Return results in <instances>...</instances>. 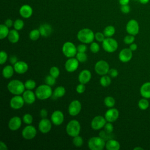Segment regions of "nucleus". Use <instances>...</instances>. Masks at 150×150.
<instances>
[{"label":"nucleus","instance_id":"1","mask_svg":"<svg viewBox=\"0 0 150 150\" xmlns=\"http://www.w3.org/2000/svg\"><path fill=\"white\" fill-rule=\"evenodd\" d=\"M77 38L83 43H91L95 39V34L90 29L83 28L78 32Z\"/></svg>","mask_w":150,"mask_h":150},{"label":"nucleus","instance_id":"2","mask_svg":"<svg viewBox=\"0 0 150 150\" xmlns=\"http://www.w3.org/2000/svg\"><path fill=\"white\" fill-rule=\"evenodd\" d=\"M7 88L13 95H21L25 91V87L23 82L18 79H15L8 83Z\"/></svg>","mask_w":150,"mask_h":150},{"label":"nucleus","instance_id":"3","mask_svg":"<svg viewBox=\"0 0 150 150\" xmlns=\"http://www.w3.org/2000/svg\"><path fill=\"white\" fill-rule=\"evenodd\" d=\"M36 97L40 100H45L50 98L52 94V90L51 86L45 84L39 86L35 91Z\"/></svg>","mask_w":150,"mask_h":150},{"label":"nucleus","instance_id":"4","mask_svg":"<svg viewBox=\"0 0 150 150\" xmlns=\"http://www.w3.org/2000/svg\"><path fill=\"white\" fill-rule=\"evenodd\" d=\"M81 130V125L80 122L76 120H70L67 124L66 131L67 134L71 137H74L79 135Z\"/></svg>","mask_w":150,"mask_h":150},{"label":"nucleus","instance_id":"5","mask_svg":"<svg viewBox=\"0 0 150 150\" xmlns=\"http://www.w3.org/2000/svg\"><path fill=\"white\" fill-rule=\"evenodd\" d=\"M87 145L91 150H103L105 146V141L100 136L93 137L89 139Z\"/></svg>","mask_w":150,"mask_h":150},{"label":"nucleus","instance_id":"6","mask_svg":"<svg viewBox=\"0 0 150 150\" xmlns=\"http://www.w3.org/2000/svg\"><path fill=\"white\" fill-rule=\"evenodd\" d=\"M103 49L108 53H113L118 49V44L117 41L111 37L106 38L102 42Z\"/></svg>","mask_w":150,"mask_h":150},{"label":"nucleus","instance_id":"7","mask_svg":"<svg viewBox=\"0 0 150 150\" xmlns=\"http://www.w3.org/2000/svg\"><path fill=\"white\" fill-rule=\"evenodd\" d=\"M62 52L66 57L68 58L73 57L77 53V47L73 43L71 42H66L62 46Z\"/></svg>","mask_w":150,"mask_h":150},{"label":"nucleus","instance_id":"8","mask_svg":"<svg viewBox=\"0 0 150 150\" xmlns=\"http://www.w3.org/2000/svg\"><path fill=\"white\" fill-rule=\"evenodd\" d=\"M94 70L96 73L100 76L105 75L108 73L110 66L106 61L104 60H100L96 63L94 66Z\"/></svg>","mask_w":150,"mask_h":150},{"label":"nucleus","instance_id":"9","mask_svg":"<svg viewBox=\"0 0 150 150\" xmlns=\"http://www.w3.org/2000/svg\"><path fill=\"white\" fill-rule=\"evenodd\" d=\"M107 122V121L104 117L101 115H97L91 120V127L94 130H98L104 128Z\"/></svg>","mask_w":150,"mask_h":150},{"label":"nucleus","instance_id":"10","mask_svg":"<svg viewBox=\"0 0 150 150\" xmlns=\"http://www.w3.org/2000/svg\"><path fill=\"white\" fill-rule=\"evenodd\" d=\"M139 30V23L135 19L129 20L126 25V31L127 32L134 36L137 35Z\"/></svg>","mask_w":150,"mask_h":150},{"label":"nucleus","instance_id":"11","mask_svg":"<svg viewBox=\"0 0 150 150\" xmlns=\"http://www.w3.org/2000/svg\"><path fill=\"white\" fill-rule=\"evenodd\" d=\"M37 131L36 128L31 125H28L22 131V136L26 139H32L36 135Z\"/></svg>","mask_w":150,"mask_h":150},{"label":"nucleus","instance_id":"12","mask_svg":"<svg viewBox=\"0 0 150 150\" xmlns=\"http://www.w3.org/2000/svg\"><path fill=\"white\" fill-rule=\"evenodd\" d=\"M81 110V103L77 100H75L72 101L68 107L69 114L71 116H76L78 115Z\"/></svg>","mask_w":150,"mask_h":150},{"label":"nucleus","instance_id":"13","mask_svg":"<svg viewBox=\"0 0 150 150\" xmlns=\"http://www.w3.org/2000/svg\"><path fill=\"white\" fill-rule=\"evenodd\" d=\"M25 103L22 96H21L20 95H15L10 100L9 104L12 109L19 110L23 106Z\"/></svg>","mask_w":150,"mask_h":150},{"label":"nucleus","instance_id":"14","mask_svg":"<svg viewBox=\"0 0 150 150\" xmlns=\"http://www.w3.org/2000/svg\"><path fill=\"white\" fill-rule=\"evenodd\" d=\"M79 62L75 57H70L67 60L64 64V67L67 71L72 73L75 71L79 67Z\"/></svg>","mask_w":150,"mask_h":150},{"label":"nucleus","instance_id":"15","mask_svg":"<svg viewBox=\"0 0 150 150\" xmlns=\"http://www.w3.org/2000/svg\"><path fill=\"white\" fill-rule=\"evenodd\" d=\"M51 122L46 118H42L38 124V128L40 132L43 134H47L50 132L52 129Z\"/></svg>","mask_w":150,"mask_h":150},{"label":"nucleus","instance_id":"16","mask_svg":"<svg viewBox=\"0 0 150 150\" xmlns=\"http://www.w3.org/2000/svg\"><path fill=\"white\" fill-rule=\"evenodd\" d=\"M119 117V111L114 108H110L107 110L105 113L104 117L107 122H113L115 121Z\"/></svg>","mask_w":150,"mask_h":150},{"label":"nucleus","instance_id":"17","mask_svg":"<svg viewBox=\"0 0 150 150\" xmlns=\"http://www.w3.org/2000/svg\"><path fill=\"white\" fill-rule=\"evenodd\" d=\"M50 120L55 125H60L64 121V114L60 110H55L51 115Z\"/></svg>","mask_w":150,"mask_h":150},{"label":"nucleus","instance_id":"18","mask_svg":"<svg viewBox=\"0 0 150 150\" xmlns=\"http://www.w3.org/2000/svg\"><path fill=\"white\" fill-rule=\"evenodd\" d=\"M132 57V51L129 48L122 49L118 54V58L121 62L127 63L131 60Z\"/></svg>","mask_w":150,"mask_h":150},{"label":"nucleus","instance_id":"19","mask_svg":"<svg viewBox=\"0 0 150 150\" xmlns=\"http://www.w3.org/2000/svg\"><path fill=\"white\" fill-rule=\"evenodd\" d=\"M22 125V120L20 117L18 116H14L12 117L8 122V128L11 131H16Z\"/></svg>","mask_w":150,"mask_h":150},{"label":"nucleus","instance_id":"20","mask_svg":"<svg viewBox=\"0 0 150 150\" xmlns=\"http://www.w3.org/2000/svg\"><path fill=\"white\" fill-rule=\"evenodd\" d=\"M15 71L18 74H24L28 70V64L23 61H18L13 64Z\"/></svg>","mask_w":150,"mask_h":150},{"label":"nucleus","instance_id":"21","mask_svg":"<svg viewBox=\"0 0 150 150\" xmlns=\"http://www.w3.org/2000/svg\"><path fill=\"white\" fill-rule=\"evenodd\" d=\"M19 14L20 15L25 19L29 18L33 14V9L32 8L27 4L23 5L19 8Z\"/></svg>","mask_w":150,"mask_h":150},{"label":"nucleus","instance_id":"22","mask_svg":"<svg viewBox=\"0 0 150 150\" xmlns=\"http://www.w3.org/2000/svg\"><path fill=\"white\" fill-rule=\"evenodd\" d=\"M91 78V73L90 71L87 69H84L81 70L78 76V80L80 83L86 84L90 81Z\"/></svg>","mask_w":150,"mask_h":150},{"label":"nucleus","instance_id":"23","mask_svg":"<svg viewBox=\"0 0 150 150\" xmlns=\"http://www.w3.org/2000/svg\"><path fill=\"white\" fill-rule=\"evenodd\" d=\"M22 97L25 103L28 104H32L34 103L36 97L35 93H34L31 90H25L22 94Z\"/></svg>","mask_w":150,"mask_h":150},{"label":"nucleus","instance_id":"24","mask_svg":"<svg viewBox=\"0 0 150 150\" xmlns=\"http://www.w3.org/2000/svg\"><path fill=\"white\" fill-rule=\"evenodd\" d=\"M40 35L43 37H47L52 32V28L49 23H43L39 28Z\"/></svg>","mask_w":150,"mask_h":150},{"label":"nucleus","instance_id":"25","mask_svg":"<svg viewBox=\"0 0 150 150\" xmlns=\"http://www.w3.org/2000/svg\"><path fill=\"white\" fill-rule=\"evenodd\" d=\"M140 94L143 98H150V82H146L141 86Z\"/></svg>","mask_w":150,"mask_h":150},{"label":"nucleus","instance_id":"26","mask_svg":"<svg viewBox=\"0 0 150 150\" xmlns=\"http://www.w3.org/2000/svg\"><path fill=\"white\" fill-rule=\"evenodd\" d=\"M105 148L107 150H119L120 144L117 141L112 138L105 142Z\"/></svg>","mask_w":150,"mask_h":150},{"label":"nucleus","instance_id":"27","mask_svg":"<svg viewBox=\"0 0 150 150\" xmlns=\"http://www.w3.org/2000/svg\"><path fill=\"white\" fill-rule=\"evenodd\" d=\"M18 30L16 29H12L9 30L8 36V40L12 43H17L19 40V34L18 32Z\"/></svg>","mask_w":150,"mask_h":150},{"label":"nucleus","instance_id":"28","mask_svg":"<svg viewBox=\"0 0 150 150\" xmlns=\"http://www.w3.org/2000/svg\"><path fill=\"white\" fill-rule=\"evenodd\" d=\"M14 71L15 70L13 66L11 65H6L2 69V76L5 79H9L13 76Z\"/></svg>","mask_w":150,"mask_h":150},{"label":"nucleus","instance_id":"29","mask_svg":"<svg viewBox=\"0 0 150 150\" xmlns=\"http://www.w3.org/2000/svg\"><path fill=\"white\" fill-rule=\"evenodd\" d=\"M66 93V89L63 86H58L57 87L52 94L53 97L54 98H57L63 97Z\"/></svg>","mask_w":150,"mask_h":150},{"label":"nucleus","instance_id":"30","mask_svg":"<svg viewBox=\"0 0 150 150\" xmlns=\"http://www.w3.org/2000/svg\"><path fill=\"white\" fill-rule=\"evenodd\" d=\"M115 32V28L112 25H108L106 26L103 30V33L106 38L112 36Z\"/></svg>","mask_w":150,"mask_h":150},{"label":"nucleus","instance_id":"31","mask_svg":"<svg viewBox=\"0 0 150 150\" xmlns=\"http://www.w3.org/2000/svg\"><path fill=\"white\" fill-rule=\"evenodd\" d=\"M9 32V28L7 27L5 24L0 25V39H4L8 37Z\"/></svg>","mask_w":150,"mask_h":150},{"label":"nucleus","instance_id":"32","mask_svg":"<svg viewBox=\"0 0 150 150\" xmlns=\"http://www.w3.org/2000/svg\"><path fill=\"white\" fill-rule=\"evenodd\" d=\"M111 83V80L110 76L105 75H103L101 76L100 80V83L103 87H107L110 85Z\"/></svg>","mask_w":150,"mask_h":150},{"label":"nucleus","instance_id":"33","mask_svg":"<svg viewBox=\"0 0 150 150\" xmlns=\"http://www.w3.org/2000/svg\"><path fill=\"white\" fill-rule=\"evenodd\" d=\"M40 31L39 30V29H33L30 32H29V38L32 40H38L39 37H40Z\"/></svg>","mask_w":150,"mask_h":150},{"label":"nucleus","instance_id":"34","mask_svg":"<svg viewBox=\"0 0 150 150\" xmlns=\"http://www.w3.org/2000/svg\"><path fill=\"white\" fill-rule=\"evenodd\" d=\"M104 103L106 107H107L108 108H112L114 106L115 101L112 97L107 96V97H105V98L104 100Z\"/></svg>","mask_w":150,"mask_h":150},{"label":"nucleus","instance_id":"35","mask_svg":"<svg viewBox=\"0 0 150 150\" xmlns=\"http://www.w3.org/2000/svg\"><path fill=\"white\" fill-rule=\"evenodd\" d=\"M138 107L139 108L142 110H146L148 107H149V101L148 100L145 98H141V100H139V101H138Z\"/></svg>","mask_w":150,"mask_h":150},{"label":"nucleus","instance_id":"36","mask_svg":"<svg viewBox=\"0 0 150 150\" xmlns=\"http://www.w3.org/2000/svg\"><path fill=\"white\" fill-rule=\"evenodd\" d=\"M13 26L15 29L17 30H20L22 29L24 26V22L21 19H17L14 21Z\"/></svg>","mask_w":150,"mask_h":150},{"label":"nucleus","instance_id":"37","mask_svg":"<svg viewBox=\"0 0 150 150\" xmlns=\"http://www.w3.org/2000/svg\"><path fill=\"white\" fill-rule=\"evenodd\" d=\"M24 84H25V87L26 89L31 90L34 89L36 87V82L33 80H32V79L27 80L25 82Z\"/></svg>","mask_w":150,"mask_h":150},{"label":"nucleus","instance_id":"38","mask_svg":"<svg viewBox=\"0 0 150 150\" xmlns=\"http://www.w3.org/2000/svg\"><path fill=\"white\" fill-rule=\"evenodd\" d=\"M73 145L76 147H81L83 144V139L81 137L77 135L73 137Z\"/></svg>","mask_w":150,"mask_h":150},{"label":"nucleus","instance_id":"39","mask_svg":"<svg viewBox=\"0 0 150 150\" xmlns=\"http://www.w3.org/2000/svg\"><path fill=\"white\" fill-rule=\"evenodd\" d=\"M76 56L80 63H84L87 60V55L85 52H77Z\"/></svg>","mask_w":150,"mask_h":150},{"label":"nucleus","instance_id":"40","mask_svg":"<svg viewBox=\"0 0 150 150\" xmlns=\"http://www.w3.org/2000/svg\"><path fill=\"white\" fill-rule=\"evenodd\" d=\"M56 78L53 77L52 76H51L50 74L47 75V76H46L45 79V84L50 86H53L54 85V84L56 83Z\"/></svg>","mask_w":150,"mask_h":150},{"label":"nucleus","instance_id":"41","mask_svg":"<svg viewBox=\"0 0 150 150\" xmlns=\"http://www.w3.org/2000/svg\"><path fill=\"white\" fill-rule=\"evenodd\" d=\"M49 74L55 78H57L60 75V70L56 66H53L50 69Z\"/></svg>","mask_w":150,"mask_h":150},{"label":"nucleus","instance_id":"42","mask_svg":"<svg viewBox=\"0 0 150 150\" xmlns=\"http://www.w3.org/2000/svg\"><path fill=\"white\" fill-rule=\"evenodd\" d=\"M99 136L104 139L105 141H108L110 139H112V134L111 133H108L106 132L105 130L101 131L99 132Z\"/></svg>","mask_w":150,"mask_h":150},{"label":"nucleus","instance_id":"43","mask_svg":"<svg viewBox=\"0 0 150 150\" xmlns=\"http://www.w3.org/2000/svg\"><path fill=\"white\" fill-rule=\"evenodd\" d=\"M100 46L97 42H93L91 43L90 46V50L93 53H97L100 50Z\"/></svg>","mask_w":150,"mask_h":150},{"label":"nucleus","instance_id":"44","mask_svg":"<svg viewBox=\"0 0 150 150\" xmlns=\"http://www.w3.org/2000/svg\"><path fill=\"white\" fill-rule=\"evenodd\" d=\"M22 120H23V121L24 122V123H25L28 125H30L33 122V117L30 114H25L23 116Z\"/></svg>","mask_w":150,"mask_h":150},{"label":"nucleus","instance_id":"45","mask_svg":"<svg viewBox=\"0 0 150 150\" xmlns=\"http://www.w3.org/2000/svg\"><path fill=\"white\" fill-rule=\"evenodd\" d=\"M134 40H135L134 36L129 34L128 35L125 36V38H124V42L127 45H131V43H134Z\"/></svg>","mask_w":150,"mask_h":150},{"label":"nucleus","instance_id":"46","mask_svg":"<svg viewBox=\"0 0 150 150\" xmlns=\"http://www.w3.org/2000/svg\"><path fill=\"white\" fill-rule=\"evenodd\" d=\"M8 59V54L4 50H1L0 52V63L1 64H4Z\"/></svg>","mask_w":150,"mask_h":150},{"label":"nucleus","instance_id":"47","mask_svg":"<svg viewBox=\"0 0 150 150\" xmlns=\"http://www.w3.org/2000/svg\"><path fill=\"white\" fill-rule=\"evenodd\" d=\"M105 35H104L103 32H98L95 33V39L98 42H103V40L105 39Z\"/></svg>","mask_w":150,"mask_h":150},{"label":"nucleus","instance_id":"48","mask_svg":"<svg viewBox=\"0 0 150 150\" xmlns=\"http://www.w3.org/2000/svg\"><path fill=\"white\" fill-rule=\"evenodd\" d=\"M104 130L108 133H112L114 130L113 125L112 122H106V124L104 127Z\"/></svg>","mask_w":150,"mask_h":150},{"label":"nucleus","instance_id":"49","mask_svg":"<svg viewBox=\"0 0 150 150\" xmlns=\"http://www.w3.org/2000/svg\"><path fill=\"white\" fill-rule=\"evenodd\" d=\"M86 90V87L85 85L84 84L82 83H80L79 84H78L76 87V90L77 91V93L79 94H82Z\"/></svg>","mask_w":150,"mask_h":150},{"label":"nucleus","instance_id":"50","mask_svg":"<svg viewBox=\"0 0 150 150\" xmlns=\"http://www.w3.org/2000/svg\"><path fill=\"white\" fill-rule=\"evenodd\" d=\"M120 10L121 11L125 14H127L129 13L131 11V8L128 5H121L120 7Z\"/></svg>","mask_w":150,"mask_h":150},{"label":"nucleus","instance_id":"51","mask_svg":"<svg viewBox=\"0 0 150 150\" xmlns=\"http://www.w3.org/2000/svg\"><path fill=\"white\" fill-rule=\"evenodd\" d=\"M87 49V46L85 45V43L80 44L77 46V52H86Z\"/></svg>","mask_w":150,"mask_h":150},{"label":"nucleus","instance_id":"52","mask_svg":"<svg viewBox=\"0 0 150 150\" xmlns=\"http://www.w3.org/2000/svg\"><path fill=\"white\" fill-rule=\"evenodd\" d=\"M108 74L111 77H116L118 75V71L116 69H111L109 70Z\"/></svg>","mask_w":150,"mask_h":150},{"label":"nucleus","instance_id":"53","mask_svg":"<svg viewBox=\"0 0 150 150\" xmlns=\"http://www.w3.org/2000/svg\"><path fill=\"white\" fill-rule=\"evenodd\" d=\"M40 116L42 118H46V117L47 116V111L45 108L41 109L40 111Z\"/></svg>","mask_w":150,"mask_h":150},{"label":"nucleus","instance_id":"54","mask_svg":"<svg viewBox=\"0 0 150 150\" xmlns=\"http://www.w3.org/2000/svg\"><path fill=\"white\" fill-rule=\"evenodd\" d=\"M13 21L11 19H7L5 21V23L4 24L8 28H11V26H12L13 25Z\"/></svg>","mask_w":150,"mask_h":150},{"label":"nucleus","instance_id":"55","mask_svg":"<svg viewBox=\"0 0 150 150\" xmlns=\"http://www.w3.org/2000/svg\"><path fill=\"white\" fill-rule=\"evenodd\" d=\"M10 62L12 64H15L18 62V58L15 56H12L9 59Z\"/></svg>","mask_w":150,"mask_h":150},{"label":"nucleus","instance_id":"56","mask_svg":"<svg viewBox=\"0 0 150 150\" xmlns=\"http://www.w3.org/2000/svg\"><path fill=\"white\" fill-rule=\"evenodd\" d=\"M0 149L1 150H7L8 149V147H7L6 145L2 141L0 142Z\"/></svg>","mask_w":150,"mask_h":150},{"label":"nucleus","instance_id":"57","mask_svg":"<svg viewBox=\"0 0 150 150\" xmlns=\"http://www.w3.org/2000/svg\"><path fill=\"white\" fill-rule=\"evenodd\" d=\"M137 44H135V43H131V45H130V46H129V49L133 52V51H135V50H136L137 49Z\"/></svg>","mask_w":150,"mask_h":150},{"label":"nucleus","instance_id":"58","mask_svg":"<svg viewBox=\"0 0 150 150\" xmlns=\"http://www.w3.org/2000/svg\"><path fill=\"white\" fill-rule=\"evenodd\" d=\"M129 2V0H119V3L121 5H128Z\"/></svg>","mask_w":150,"mask_h":150},{"label":"nucleus","instance_id":"59","mask_svg":"<svg viewBox=\"0 0 150 150\" xmlns=\"http://www.w3.org/2000/svg\"><path fill=\"white\" fill-rule=\"evenodd\" d=\"M138 1L142 4H146L149 2V0H138Z\"/></svg>","mask_w":150,"mask_h":150},{"label":"nucleus","instance_id":"60","mask_svg":"<svg viewBox=\"0 0 150 150\" xmlns=\"http://www.w3.org/2000/svg\"><path fill=\"white\" fill-rule=\"evenodd\" d=\"M134 150H137V149H143L142 148H140V147H136V148H135L134 149Z\"/></svg>","mask_w":150,"mask_h":150},{"label":"nucleus","instance_id":"61","mask_svg":"<svg viewBox=\"0 0 150 150\" xmlns=\"http://www.w3.org/2000/svg\"><path fill=\"white\" fill-rule=\"evenodd\" d=\"M137 1H138V0H137Z\"/></svg>","mask_w":150,"mask_h":150}]
</instances>
